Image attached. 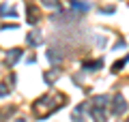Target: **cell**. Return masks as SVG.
Here are the masks:
<instances>
[{
  "label": "cell",
  "instance_id": "1",
  "mask_svg": "<svg viewBox=\"0 0 129 122\" xmlns=\"http://www.w3.org/2000/svg\"><path fill=\"white\" fill-rule=\"evenodd\" d=\"M125 109H127V103H125V99H123L120 94H116V96H114V105H112V113H114V116H120Z\"/></svg>",
  "mask_w": 129,
  "mask_h": 122
},
{
  "label": "cell",
  "instance_id": "2",
  "mask_svg": "<svg viewBox=\"0 0 129 122\" xmlns=\"http://www.w3.org/2000/svg\"><path fill=\"white\" fill-rule=\"evenodd\" d=\"M90 116L95 122H106V113H103V107H92L90 109Z\"/></svg>",
  "mask_w": 129,
  "mask_h": 122
},
{
  "label": "cell",
  "instance_id": "3",
  "mask_svg": "<svg viewBox=\"0 0 129 122\" xmlns=\"http://www.w3.org/2000/svg\"><path fill=\"white\" fill-rule=\"evenodd\" d=\"M19 56H22V49H11L9 54H7V62L9 64H15L19 60Z\"/></svg>",
  "mask_w": 129,
  "mask_h": 122
},
{
  "label": "cell",
  "instance_id": "4",
  "mask_svg": "<svg viewBox=\"0 0 129 122\" xmlns=\"http://www.w3.org/2000/svg\"><path fill=\"white\" fill-rule=\"evenodd\" d=\"M26 41H28V45H41L43 39L37 34V32H30V34H26Z\"/></svg>",
  "mask_w": 129,
  "mask_h": 122
},
{
  "label": "cell",
  "instance_id": "5",
  "mask_svg": "<svg viewBox=\"0 0 129 122\" xmlns=\"http://www.w3.org/2000/svg\"><path fill=\"white\" fill-rule=\"evenodd\" d=\"M58 75H60V71H58V69H54V71H47L45 75H43V79H45L47 84H54V81H56V77H58Z\"/></svg>",
  "mask_w": 129,
  "mask_h": 122
},
{
  "label": "cell",
  "instance_id": "6",
  "mask_svg": "<svg viewBox=\"0 0 129 122\" xmlns=\"http://www.w3.org/2000/svg\"><path fill=\"white\" fill-rule=\"evenodd\" d=\"M47 60H50L52 64H56V62H60V60H62V56L56 54V49H50V51H47Z\"/></svg>",
  "mask_w": 129,
  "mask_h": 122
},
{
  "label": "cell",
  "instance_id": "7",
  "mask_svg": "<svg viewBox=\"0 0 129 122\" xmlns=\"http://www.w3.org/2000/svg\"><path fill=\"white\" fill-rule=\"evenodd\" d=\"M99 67H101V60H97V62H84V69L86 71H97Z\"/></svg>",
  "mask_w": 129,
  "mask_h": 122
},
{
  "label": "cell",
  "instance_id": "8",
  "mask_svg": "<svg viewBox=\"0 0 129 122\" xmlns=\"http://www.w3.org/2000/svg\"><path fill=\"white\" fill-rule=\"evenodd\" d=\"M95 107H106V103H108V96H95Z\"/></svg>",
  "mask_w": 129,
  "mask_h": 122
},
{
  "label": "cell",
  "instance_id": "9",
  "mask_svg": "<svg viewBox=\"0 0 129 122\" xmlns=\"http://www.w3.org/2000/svg\"><path fill=\"white\" fill-rule=\"evenodd\" d=\"M73 9H80V11H88V5H84V2H78V0H73Z\"/></svg>",
  "mask_w": 129,
  "mask_h": 122
},
{
  "label": "cell",
  "instance_id": "10",
  "mask_svg": "<svg viewBox=\"0 0 129 122\" xmlns=\"http://www.w3.org/2000/svg\"><path fill=\"white\" fill-rule=\"evenodd\" d=\"M7 94H9V88L0 84V96H7Z\"/></svg>",
  "mask_w": 129,
  "mask_h": 122
},
{
  "label": "cell",
  "instance_id": "11",
  "mask_svg": "<svg viewBox=\"0 0 129 122\" xmlns=\"http://www.w3.org/2000/svg\"><path fill=\"white\" fill-rule=\"evenodd\" d=\"M43 5L45 7H56V0H43Z\"/></svg>",
  "mask_w": 129,
  "mask_h": 122
},
{
  "label": "cell",
  "instance_id": "12",
  "mask_svg": "<svg viewBox=\"0 0 129 122\" xmlns=\"http://www.w3.org/2000/svg\"><path fill=\"white\" fill-rule=\"evenodd\" d=\"M73 120H75V122H84V120H82V116H80V113H78V111H75V113H73Z\"/></svg>",
  "mask_w": 129,
  "mask_h": 122
},
{
  "label": "cell",
  "instance_id": "13",
  "mask_svg": "<svg viewBox=\"0 0 129 122\" xmlns=\"http://www.w3.org/2000/svg\"><path fill=\"white\" fill-rule=\"evenodd\" d=\"M127 122H129V120H127Z\"/></svg>",
  "mask_w": 129,
  "mask_h": 122
}]
</instances>
